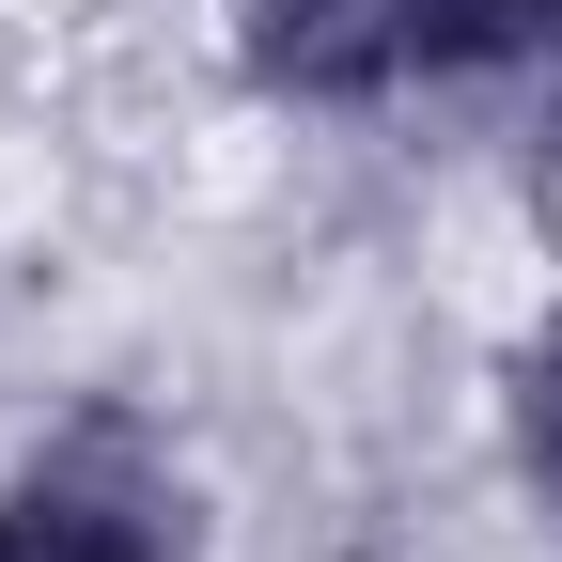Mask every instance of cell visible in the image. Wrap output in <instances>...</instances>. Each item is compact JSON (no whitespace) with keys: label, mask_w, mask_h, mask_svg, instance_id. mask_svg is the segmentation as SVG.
Returning <instances> with one entry per match:
<instances>
[{"label":"cell","mask_w":562,"mask_h":562,"mask_svg":"<svg viewBox=\"0 0 562 562\" xmlns=\"http://www.w3.org/2000/svg\"><path fill=\"white\" fill-rule=\"evenodd\" d=\"M235 63L281 110H375L406 79L501 63V32H484V0H235Z\"/></svg>","instance_id":"obj_1"},{"label":"cell","mask_w":562,"mask_h":562,"mask_svg":"<svg viewBox=\"0 0 562 562\" xmlns=\"http://www.w3.org/2000/svg\"><path fill=\"white\" fill-rule=\"evenodd\" d=\"M0 562H188L157 453H140L125 422H79L63 453H32L0 484Z\"/></svg>","instance_id":"obj_2"},{"label":"cell","mask_w":562,"mask_h":562,"mask_svg":"<svg viewBox=\"0 0 562 562\" xmlns=\"http://www.w3.org/2000/svg\"><path fill=\"white\" fill-rule=\"evenodd\" d=\"M501 438H516V484L562 516V297L531 313V344H516V375H501Z\"/></svg>","instance_id":"obj_3"},{"label":"cell","mask_w":562,"mask_h":562,"mask_svg":"<svg viewBox=\"0 0 562 562\" xmlns=\"http://www.w3.org/2000/svg\"><path fill=\"white\" fill-rule=\"evenodd\" d=\"M484 32H501V63H516V47H547V32H562V0H484Z\"/></svg>","instance_id":"obj_4"}]
</instances>
